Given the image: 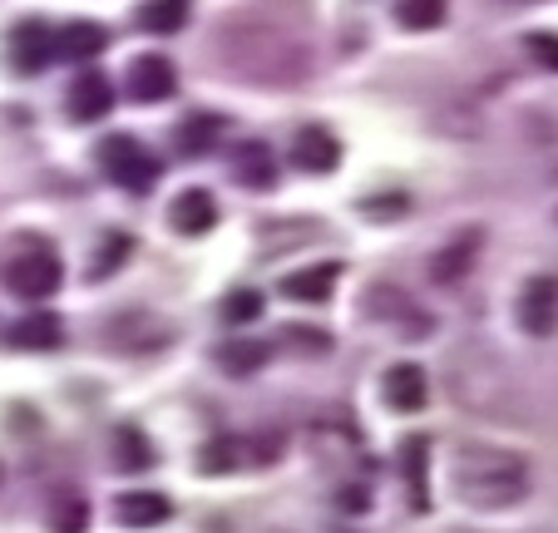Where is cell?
<instances>
[{
    "label": "cell",
    "mask_w": 558,
    "mask_h": 533,
    "mask_svg": "<svg viewBox=\"0 0 558 533\" xmlns=\"http://www.w3.org/2000/svg\"><path fill=\"white\" fill-rule=\"evenodd\" d=\"M105 45L109 31L95 21H74L64 31H54V54H64V60H95V54H105Z\"/></svg>",
    "instance_id": "obj_14"
},
{
    "label": "cell",
    "mask_w": 558,
    "mask_h": 533,
    "mask_svg": "<svg viewBox=\"0 0 558 533\" xmlns=\"http://www.w3.org/2000/svg\"><path fill=\"white\" fill-rule=\"evenodd\" d=\"M292 158H296V168H306V173H331V168L341 163V144H337L331 129L312 124V129L296 134V154Z\"/></svg>",
    "instance_id": "obj_11"
},
{
    "label": "cell",
    "mask_w": 558,
    "mask_h": 533,
    "mask_svg": "<svg viewBox=\"0 0 558 533\" xmlns=\"http://www.w3.org/2000/svg\"><path fill=\"white\" fill-rule=\"evenodd\" d=\"M474 247H480V232H470V238H454L450 247H445L440 257L430 262V277H435V282H454V277H464V272H470Z\"/></svg>",
    "instance_id": "obj_20"
},
{
    "label": "cell",
    "mask_w": 558,
    "mask_h": 533,
    "mask_svg": "<svg viewBox=\"0 0 558 533\" xmlns=\"http://www.w3.org/2000/svg\"><path fill=\"white\" fill-rule=\"evenodd\" d=\"M524 50L534 54V60L544 64V70H554V74H558V35H548V31L529 35V40H524Z\"/></svg>",
    "instance_id": "obj_27"
},
{
    "label": "cell",
    "mask_w": 558,
    "mask_h": 533,
    "mask_svg": "<svg viewBox=\"0 0 558 533\" xmlns=\"http://www.w3.org/2000/svg\"><path fill=\"white\" fill-rule=\"evenodd\" d=\"M401 474H405V494H411V509L425 513L430 509V489H425V439L411 435L401 445Z\"/></svg>",
    "instance_id": "obj_18"
},
{
    "label": "cell",
    "mask_w": 558,
    "mask_h": 533,
    "mask_svg": "<svg viewBox=\"0 0 558 533\" xmlns=\"http://www.w3.org/2000/svg\"><path fill=\"white\" fill-rule=\"evenodd\" d=\"M519 326L529 336H548L558 326V282L554 277H529L519 292Z\"/></svg>",
    "instance_id": "obj_4"
},
{
    "label": "cell",
    "mask_w": 558,
    "mask_h": 533,
    "mask_svg": "<svg viewBox=\"0 0 558 533\" xmlns=\"http://www.w3.org/2000/svg\"><path fill=\"white\" fill-rule=\"evenodd\" d=\"M60 341H64V326L54 312H31L11 326V346H21V351H54Z\"/></svg>",
    "instance_id": "obj_15"
},
{
    "label": "cell",
    "mask_w": 558,
    "mask_h": 533,
    "mask_svg": "<svg viewBox=\"0 0 558 533\" xmlns=\"http://www.w3.org/2000/svg\"><path fill=\"white\" fill-rule=\"evenodd\" d=\"M198 470H203V474H228V470H238V445H232L228 435L208 439V445L198 450Z\"/></svg>",
    "instance_id": "obj_24"
},
{
    "label": "cell",
    "mask_w": 558,
    "mask_h": 533,
    "mask_svg": "<svg viewBox=\"0 0 558 533\" xmlns=\"http://www.w3.org/2000/svg\"><path fill=\"white\" fill-rule=\"evenodd\" d=\"M169 222L183 232V238H203V232L218 228V203H213L208 189H189V193H179V198H173Z\"/></svg>",
    "instance_id": "obj_9"
},
{
    "label": "cell",
    "mask_w": 558,
    "mask_h": 533,
    "mask_svg": "<svg viewBox=\"0 0 558 533\" xmlns=\"http://www.w3.org/2000/svg\"><path fill=\"white\" fill-rule=\"evenodd\" d=\"M396 21H401L405 31H440L445 0H396Z\"/></svg>",
    "instance_id": "obj_21"
},
{
    "label": "cell",
    "mask_w": 558,
    "mask_h": 533,
    "mask_svg": "<svg viewBox=\"0 0 558 533\" xmlns=\"http://www.w3.org/2000/svg\"><path fill=\"white\" fill-rule=\"evenodd\" d=\"M189 15H193L189 0H144L138 5V25L148 35H179L189 25Z\"/></svg>",
    "instance_id": "obj_16"
},
{
    "label": "cell",
    "mask_w": 558,
    "mask_h": 533,
    "mask_svg": "<svg viewBox=\"0 0 558 533\" xmlns=\"http://www.w3.org/2000/svg\"><path fill=\"white\" fill-rule=\"evenodd\" d=\"M54 60V31L40 21H25L11 31V64L21 74H40Z\"/></svg>",
    "instance_id": "obj_7"
},
{
    "label": "cell",
    "mask_w": 558,
    "mask_h": 533,
    "mask_svg": "<svg viewBox=\"0 0 558 533\" xmlns=\"http://www.w3.org/2000/svg\"><path fill=\"white\" fill-rule=\"evenodd\" d=\"M222 316H228V322H257V316H263V292H232L228 302H222Z\"/></svg>",
    "instance_id": "obj_26"
},
{
    "label": "cell",
    "mask_w": 558,
    "mask_h": 533,
    "mask_svg": "<svg viewBox=\"0 0 558 533\" xmlns=\"http://www.w3.org/2000/svg\"><path fill=\"white\" fill-rule=\"evenodd\" d=\"M60 282H64L60 257H54L50 247H40V242H31L25 252H15V257L5 262V287H11L15 296H25V302H45V296H54Z\"/></svg>",
    "instance_id": "obj_2"
},
{
    "label": "cell",
    "mask_w": 558,
    "mask_h": 533,
    "mask_svg": "<svg viewBox=\"0 0 558 533\" xmlns=\"http://www.w3.org/2000/svg\"><path fill=\"white\" fill-rule=\"evenodd\" d=\"M218 361L232 371V376H247V371H257L267 361V346L263 341H232L218 351Z\"/></svg>",
    "instance_id": "obj_23"
},
{
    "label": "cell",
    "mask_w": 558,
    "mask_h": 533,
    "mask_svg": "<svg viewBox=\"0 0 558 533\" xmlns=\"http://www.w3.org/2000/svg\"><path fill=\"white\" fill-rule=\"evenodd\" d=\"M380 396H386L390 410L415 415V410H425V400H430V380H425V371L415 366V361H401V366L386 371V380H380Z\"/></svg>",
    "instance_id": "obj_5"
},
{
    "label": "cell",
    "mask_w": 558,
    "mask_h": 533,
    "mask_svg": "<svg viewBox=\"0 0 558 533\" xmlns=\"http://www.w3.org/2000/svg\"><path fill=\"white\" fill-rule=\"evenodd\" d=\"M109 109H114V89H109V80L99 70H80L70 84V114L74 124H95V119H105Z\"/></svg>",
    "instance_id": "obj_8"
},
{
    "label": "cell",
    "mask_w": 558,
    "mask_h": 533,
    "mask_svg": "<svg viewBox=\"0 0 558 533\" xmlns=\"http://www.w3.org/2000/svg\"><path fill=\"white\" fill-rule=\"evenodd\" d=\"M99 168L129 193H148L158 178V158L129 134H109L105 144H99Z\"/></svg>",
    "instance_id": "obj_3"
},
{
    "label": "cell",
    "mask_w": 558,
    "mask_h": 533,
    "mask_svg": "<svg viewBox=\"0 0 558 533\" xmlns=\"http://www.w3.org/2000/svg\"><path fill=\"white\" fill-rule=\"evenodd\" d=\"M114 519L124 523V529H158V523L173 519V504H169V494L134 489V494H119L114 499Z\"/></svg>",
    "instance_id": "obj_10"
},
{
    "label": "cell",
    "mask_w": 558,
    "mask_h": 533,
    "mask_svg": "<svg viewBox=\"0 0 558 533\" xmlns=\"http://www.w3.org/2000/svg\"><path fill=\"white\" fill-rule=\"evenodd\" d=\"M232 178H238L243 189L263 193L277 183V158L267 154V144H238L232 148Z\"/></svg>",
    "instance_id": "obj_12"
},
{
    "label": "cell",
    "mask_w": 558,
    "mask_h": 533,
    "mask_svg": "<svg viewBox=\"0 0 558 533\" xmlns=\"http://www.w3.org/2000/svg\"><path fill=\"white\" fill-rule=\"evenodd\" d=\"M337 277H341V267L337 262H316V267H306V272H292V277H282V292L292 296V302H327L331 292H337Z\"/></svg>",
    "instance_id": "obj_13"
},
{
    "label": "cell",
    "mask_w": 558,
    "mask_h": 533,
    "mask_svg": "<svg viewBox=\"0 0 558 533\" xmlns=\"http://www.w3.org/2000/svg\"><path fill=\"white\" fill-rule=\"evenodd\" d=\"M173 89H179V70H173L163 54L134 60V70H129V95H134L138 105H158V99H169Z\"/></svg>",
    "instance_id": "obj_6"
},
{
    "label": "cell",
    "mask_w": 558,
    "mask_h": 533,
    "mask_svg": "<svg viewBox=\"0 0 558 533\" xmlns=\"http://www.w3.org/2000/svg\"><path fill=\"white\" fill-rule=\"evenodd\" d=\"M129 257V238L124 232H109L105 242H99V252H95V267H89V277H109V272H119V262Z\"/></svg>",
    "instance_id": "obj_25"
},
{
    "label": "cell",
    "mask_w": 558,
    "mask_h": 533,
    "mask_svg": "<svg viewBox=\"0 0 558 533\" xmlns=\"http://www.w3.org/2000/svg\"><path fill=\"white\" fill-rule=\"evenodd\" d=\"M89 529V504L80 494H60L50 504V533H85Z\"/></svg>",
    "instance_id": "obj_22"
},
{
    "label": "cell",
    "mask_w": 558,
    "mask_h": 533,
    "mask_svg": "<svg viewBox=\"0 0 558 533\" xmlns=\"http://www.w3.org/2000/svg\"><path fill=\"white\" fill-rule=\"evenodd\" d=\"M529 484H534V474L519 450L480 445V439L454 450V494L470 509H514L529 499Z\"/></svg>",
    "instance_id": "obj_1"
},
{
    "label": "cell",
    "mask_w": 558,
    "mask_h": 533,
    "mask_svg": "<svg viewBox=\"0 0 558 533\" xmlns=\"http://www.w3.org/2000/svg\"><path fill=\"white\" fill-rule=\"evenodd\" d=\"M109 450H114L119 470H129V474H138V470H148V464H154V445H148V435L138 425H119L114 439H109Z\"/></svg>",
    "instance_id": "obj_17"
},
{
    "label": "cell",
    "mask_w": 558,
    "mask_h": 533,
    "mask_svg": "<svg viewBox=\"0 0 558 533\" xmlns=\"http://www.w3.org/2000/svg\"><path fill=\"white\" fill-rule=\"evenodd\" d=\"M218 138H222L218 114H189L179 124V144H183V154H193V158H203L208 148H218Z\"/></svg>",
    "instance_id": "obj_19"
}]
</instances>
